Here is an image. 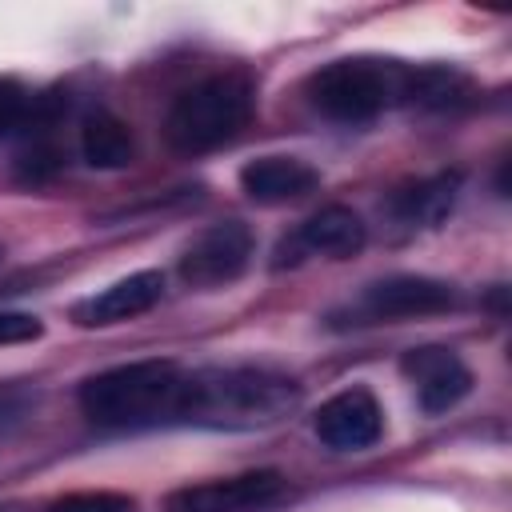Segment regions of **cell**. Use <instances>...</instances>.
Segmentation results:
<instances>
[{
  "label": "cell",
  "mask_w": 512,
  "mask_h": 512,
  "mask_svg": "<svg viewBox=\"0 0 512 512\" xmlns=\"http://www.w3.org/2000/svg\"><path fill=\"white\" fill-rule=\"evenodd\" d=\"M300 400V384L272 368H200L184 372L180 424L200 428H268Z\"/></svg>",
  "instance_id": "obj_1"
},
{
  "label": "cell",
  "mask_w": 512,
  "mask_h": 512,
  "mask_svg": "<svg viewBox=\"0 0 512 512\" xmlns=\"http://www.w3.org/2000/svg\"><path fill=\"white\" fill-rule=\"evenodd\" d=\"M184 368L172 360H132L96 372L80 388V408L100 428H156L180 416Z\"/></svg>",
  "instance_id": "obj_2"
},
{
  "label": "cell",
  "mask_w": 512,
  "mask_h": 512,
  "mask_svg": "<svg viewBox=\"0 0 512 512\" xmlns=\"http://www.w3.org/2000/svg\"><path fill=\"white\" fill-rule=\"evenodd\" d=\"M252 116V84L240 72L208 76L192 88H184L164 120V136L176 152H212L228 144Z\"/></svg>",
  "instance_id": "obj_3"
},
{
  "label": "cell",
  "mask_w": 512,
  "mask_h": 512,
  "mask_svg": "<svg viewBox=\"0 0 512 512\" xmlns=\"http://www.w3.org/2000/svg\"><path fill=\"white\" fill-rule=\"evenodd\" d=\"M404 88H408V68L376 56L332 60L308 80L312 104L340 124H364L380 116L388 104L404 100Z\"/></svg>",
  "instance_id": "obj_4"
},
{
  "label": "cell",
  "mask_w": 512,
  "mask_h": 512,
  "mask_svg": "<svg viewBox=\"0 0 512 512\" xmlns=\"http://www.w3.org/2000/svg\"><path fill=\"white\" fill-rule=\"evenodd\" d=\"M456 308V288L432 276H384L360 292L352 304L356 324H380V320H408V316H436Z\"/></svg>",
  "instance_id": "obj_5"
},
{
  "label": "cell",
  "mask_w": 512,
  "mask_h": 512,
  "mask_svg": "<svg viewBox=\"0 0 512 512\" xmlns=\"http://www.w3.org/2000/svg\"><path fill=\"white\" fill-rule=\"evenodd\" d=\"M252 228L240 224V220H224V224H212L204 228L180 256V276L184 284L192 288H220L228 280H236L248 260H252Z\"/></svg>",
  "instance_id": "obj_6"
},
{
  "label": "cell",
  "mask_w": 512,
  "mask_h": 512,
  "mask_svg": "<svg viewBox=\"0 0 512 512\" xmlns=\"http://www.w3.org/2000/svg\"><path fill=\"white\" fill-rule=\"evenodd\" d=\"M364 220L344 208V204H328L320 212H312L288 240H280L276 248V260L272 268H284V264H296L304 256H332V260H344V256H356L364 248Z\"/></svg>",
  "instance_id": "obj_7"
},
{
  "label": "cell",
  "mask_w": 512,
  "mask_h": 512,
  "mask_svg": "<svg viewBox=\"0 0 512 512\" xmlns=\"http://www.w3.org/2000/svg\"><path fill=\"white\" fill-rule=\"evenodd\" d=\"M312 428L328 448L360 452V448H372L380 440L384 416H380V404L368 388H348V392H336L332 400L320 404Z\"/></svg>",
  "instance_id": "obj_8"
},
{
  "label": "cell",
  "mask_w": 512,
  "mask_h": 512,
  "mask_svg": "<svg viewBox=\"0 0 512 512\" xmlns=\"http://www.w3.org/2000/svg\"><path fill=\"white\" fill-rule=\"evenodd\" d=\"M280 492H284V476L272 468H256L244 476L184 488L172 496V508L176 512H256V508L272 504Z\"/></svg>",
  "instance_id": "obj_9"
},
{
  "label": "cell",
  "mask_w": 512,
  "mask_h": 512,
  "mask_svg": "<svg viewBox=\"0 0 512 512\" xmlns=\"http://www.w3.org/2000/svg\"><path fill=\"white\" fill-rule=\"evenodd\" d=\"M400 368H404V376L416 384V400H420V408H424L428 416H440V412L456 408V404L472 392V372H468V368L460 364V356L448 352V348H436V344L412 348Z\"/></svg>",
  "instance_id": "obj_10"
},
{
  "label": "cell",
  "mask_w": 512,
  "mask_h": 512,
  "mask_svg": "<svg viewBox=\"0 0 512 512\" xmlns=\"http://www.w3.org/2000/svg\"><path fill=\"white\" fill-rule=\"evenodd\" d=\"M164 296V276L144 268V272H132L92 296H84L80 304H72V320L80 328H104V324H120V320H132V316H144L160 304Z\"/></svg>",
  "instance_id": "obj_11"
},
{
  "label": "cell",
  "mask_w": 512,
  "mask_h": 512,
  "mask_svg": "<svg viewBox=\"0 0 512 512\" xmlns=\"http://www.w3.org/2000/svg\"><path fill=\"white\" fill-rule=\"evenodd\" d=\"M320 184V172L296 156H260L240 168V188L256 204H284L300 200Z\"/></svg>",
  "instance_id": "obj_12"
},
{
  "label": "cell",
  "mask_w": 512,
  "mask_h": 512,
  "mask_svg": "<svg viewBox=\"0 0 512 512\" xmlns=\"http://www.w3.org/2000/svg\"><path fill=\"white\" fill-rule=\"evenodd\" d=\"M456 188H460V172H440V176L416 180L392 196V212L412 228H432L452 212Z\"/></svg>",
  "instance_id": "obj_13"
},
{
  "label": "cell",
  "mask_w": 512,
  "mask_h": 512,
  "mask_svg": "<svg viewBox=\"0 0 512 512\" xmlns=\"http://www.w3.org/2000/svg\"><path fill=\"white\" fill-rule=\"evenodd\" d=\"M80 152L92 168H128L136 160V140L120 116L96 112L80 128Z\"/></svg>",
  "instance_id": "obj_14"
},
{
  "label": "cell",
  "mask_w": 512,
  "mask_h": 512,
  "mask_svg": "<svg viewBox=\"0 0 512 512\" xmlns=\"http://www.w3.org/2000/svg\"><path fill=\"white\" fill-rule=\"evenodd\" d=\"M468 96V80L452 68H416L408 72V88L404 100L424 104V108H452Z\"/></svg>",
  "instance_id": "obj_15"
},
{
  "label": "cell",
  "mask_w": 512,
  "mask_h": 512,
  "mask_svg": "<svg viewBox=\"0 0 512 512\" xmlns=\"http://www.w3.org/2000/svg\"><path fill=\"white\" fill-rule=\"evenodd\" d=\"M44 512H136V504L124 492H72L52 500Z\"/></svg>",
  "instance_id": "obj_16"
},
{
  "label": "cell",
  "mask_w": 512,
  "mask_h": 512,
  "mask_svg": "<svg viewBox=\"0 0 512 512\" xmlns=\"http://www.w3.org/2000/svg\"><path fill=\"white\" fill-rule=\"evenodd\" d=\"M24 116H28V92H24V84L12 80V76H0V136L12 132Z\"/></svg>",
  "instance_id": "obj_17"
},
{
  "label": "cell",
  "mask_w": 512,
  "mask_h": 512,
  "mask_svg": "<svg viewBox=\"0 0 512 512\" xmlns=\"http://www.w3.org/2000/svg\"><path fill=\"white\" fill-rule=\"evenodd\" d=\"M56 168H60V156H56V148H48V144H32V148L20 156V176H24L28 184L48 180Z\"/></svg>",
  "instance_id": "obj_18"
},
{
  "label": "cell",
  "mask_w": 512,
  "mask_h": 512,
  "mask_svg": "<svg viewBox=\"0 0 512 512\" xmlns=\"http://www.w3.org/2000/svg\"><path fill=\"white\" fill-rule=\"evenodd\" d=\"M44 324L28 312H0V344H28L40 340Z\"/></svg>",
  "instance_id": "obj_19"
}]
</instances>
